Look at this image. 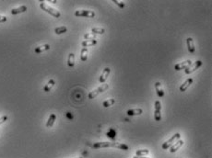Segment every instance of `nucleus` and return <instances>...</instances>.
I'll list each match as a JSON object with an SVG mask.
<instances>
[{"label":"nucleus","mask_w":212,"mask_h":158,"mask_svg":"<svg viewBox=\"0 0 212 158\" xmlns=\"http://www.w3.org/2000/svg\"><path fill=\"white\" fill-rule=\"evenodd\" d=\"M108 147H113L124 150V151H127L129 147L125 144H120V142H96L92 145L93 149H100V148H108Z\"/></svg>","instance_id":"f257e3e1"},{"label":"nucleus","mask_w":212,"mask_h":158,"mask_svg":"<svg viewBox=\"0 0 212 158\" xmlns=\"http://www.w3.org/2000/svg\"><path fill=\"white\" fill-rule=\"evenodd\" d=\"M40 7L41 9L43 10V11H45V12H47V13H49L50 15H52L53 17L54 18H60V16H61V13H60L57 9H54V7H52V6H50L49 5H47L45 2H41V4H40Z\"/></svg>","instance_id":"f03ea898"},{"label":"nucleus","mask_w":212,"mask_h":158,"mask_svg":"<svg viewBox=\"0 0 212 158\" xmlns=\"http://www.w3.org/2000/svg\"><path fill=\"white\" fill-rule=\"evenodd\" d=\"M108 88H109L108 84H102L101 87H99L98 88H96L95 90H93V91L90 92V93L88 95V97H89V99H95V97H96L98 95H99V94H101V93L106 91V90H107Z\"/></svg>","instance_id":"7ed1b4c3"},{"label":"nucleus","mask_w":212,"mask_h":158,"mask_svg":"<svg viewBox=\"0 0 212 158\" xmlns=\"http://www.w3.org/2000/svg\"><path fill=\"white\" fill-rule=\"evenodd\" d=\"M180 138H181V134H180L179 132L175 133V135H172V136L169 140H167L165 142H163V144L162 145V149H164V150L169 149L173 144H175V142L176 141L180 140Z\"/></svg>","instance_id":"20e7f679"},{"label":"nucleus","mask_w":212,"mask_h":158,"mask_svg":"<svg viewBox=\"0 0 212 158\" xmlns=\"http://www.w3.org/2000/svg\"><path fill=\"white\" fill-rule=\"evenodd\" d=\"M154 119L156 122H160V120H162V103L160 100L155 101Z\"/></svg>","instance_id":"39448f33"},{"label":"nucleus","mask_w":212,"mask_h":158,"mask_svg":"<svg viewBox=\"0 0 212 158\" xmlns=\"http://www.w3.org/2000/svg\"><path fill=\"white\" fill-rule=\"evenodd\" d=\"M203 63L201 60H198L196 62H195L194 64H192L189 67H187L186 69H185V73L187 74H190L192 73H194L195 71H196L200 66H202Z\"/></svg>","instance_id":"423d86ee"},{"label":"nucleus","mask_w":212,"mask_h":158,"mask_svg":"<svg viewBox=\"0 0 212 158\" xmlns=\"http://www.w3.org/2000/svg\"><path fill=\"white\" fill-rule=\"evenodd\" d=\"M76 17H84V18H94L95 12L92 10H77L75 12Z\"/></svg>","instance_id":"0eeeda50"},{"label":"nucleus","mask_w":212,"mask_h":158,"mask_svg":"<svg viewBox=\"0 0 212 158\" xmlns=\"http://www.w3.org/2000/svg\"><path fill=\"white\" fill-rule=\"evenodd\" d=\"M192 64V62L190 61V60H186V61H185V62H182V63H179V64H175V69L176 70V71H180V70H185V69H186L187 67H189Z\"/></svg>","instance_id":"6e6552de"},{"label":"nucleus","mask_w":212,"mask_h":158,"mask_svg":"<svg viewBox=\"0 0 212 158\" xmlns=\"http://www.w3.org/2000/svg\"><path fill=\"white\" fill-rule=\"evenodd\" d=\"M110 73H111V69L109 68V67H105V68L103 69V71H102V74H101L100 78H99V81H100L101 84H103V83L106 81V79H107L108 76H109Z\"/></svg>","instance_id":"1a4fd4ad"},{"label":"nucleus","mask_w":212,"mask_h":158,"mask_svg":"<svg viewBox=\"0 0 212 158\" xmlns=\"http://www.w3.org/2000/svg\"><path fill=\"white\" fill-rule=\"evenodd\" d=\"M184 141L183 140H178L176 141L175 144H173L171 147H170V152L171 153H175L176 151H178V150L184 145Z\"/></svg>","instance_id":"9d476101"},{"label":"nucleus","mask_w":212,"mask_h":158,"mask_svg":"<svg viewBox=\"0 0 212 158\" xmlns=\"http://www.w3.org/2000/svg\"><path fill=\"white\" fill-rule=\"evenodd\" d=\"M186 43H187V48H188V51L190 54H194L195 51V43H194V40L191 38V37H189V38L186 39Z\"/></svg>","instance_id":"9b49d317"},{"label":"nucleus","mask_w":212,"mask_h":158,"mask_svg":"<svg viewBox=\"0 0 212 158\" xmlns=\"http://www.w3.org/2000/svg\"><path fill=\"white\" fill-rule=\"evenodd\" d=\"M155 89L157 91V95L160 97H163L165 93H164V90L162 87V84L160 82H156L155 83Z\"/></svg>","instance_id":"f8f14e48"},{"label":"nucleus","mask_w":212,"mask_h":158,"mask_svg":"<svg viewBox=\"0 0 212 158\" xmlns=\"http://www.w3.org/2000/svg\"><path fill=\"white\" fill-rule=\"evenodd\" d=\"M193 83V78H188L186 81H185L184 82V84H182V86L179 87V89H180V91L181 92H185V90L191 86V84Z\"/></svg>","instance_id":"ddd939ff"},{"label":"nucleus","mask_w":212,"mask_h":158,"mask_svg":"<svg viewBox=\"0 0 212 158\" xmlns=\"http://www.w3.org/2000/svg\"><path fill=\"white\" fill-rule=\"evenodd\" d=\"M143 113L142 109H128L126 111V114L128 116H139Z\"/></svg>","instance_id":"4468645a"},{"label":"nucleus","mask_w":212,"mask_h":158,"mask_svg":"<svg viewBox=\"0 0 212 158\" xmlns=\"http://www.w3.org/2000/svg\"><path fill=\"white\" fill-rule=\"evenodd\" d=\"M49 49H50V45L49 44H43V45H41V46L36 47L34 51H35V54H41V52H43L45 51H48Z\"/></svg>","instance_id":"2eb2a0df"},{"label":"nucleus","mask_w":212,"mask_h":158,"mask_svg":"<svg viewBox=\"0 0 212 158\" xmlns=\"http://www.w3.org/2000/svg\"><path fill=\"white\" fill-rule=\"evenodd\" d=\"M27 11V6H21L19 7H17V9H13L11 10V14L12 15H18L20 13H24Z\"/></svg>","instance_id":"dca6fc26"},{"label":"nucleus","mask_w":212,"mask_h":158,"mask_svg":"<svg viewBox=\"0 0 212 158\" xmlns=\"http://www.w3.org/2000/svg\"><path fill=\"white\" fill-rule=\"evenodd\" d=\"M56 85V81L54 79H50L48 82H47V84L44 86L43 87V91L44 92H49L50 90L54 87V86Z\"/></svg>","instance_id":"f3484780"},{"label":"nucleus","mask_w":212,"mask_h":158,"mask_svg":"<svg viewBox=\"0 0 212 158\" xmlns=\"http://www.w3.org/2000/svg\"><path fill=\"white\" fill-rule=\"evenodd\" d=\"M56 119V114L52 113V114L49 116L48 120H47V122H46V128H51V127L54 126Z\"/></svg>","instance_id":"a211bd4d"},{"label":"nucleus","mask_w":212,"mask_h":158,"mask_svg":"<svg viewBox=\"0 0 212 158\" xmlns=\"http://www.w3.org/2000/svg\"><path fill=\"white\" fill-rule=\"evenodd\" d=\"M97 44V41L96 40H92V41H82L81 45L83 46V48H87V47H92L94 46V45Z\"/></svg>","instance_id":"6ab92c4d"},{"label":"nucleus","mask_w":212,"mask_h":158,"mask_svg":"<svg viewBox=\"0 0 212 158\" xmlns=\"http://www.w3.org/2000/svg\"><path fill=\"white\" fill-rule=\"evenodd\" d=\"M67 65L69 67H74L75 65V54L73 52H70L69 54V59H67Z\"/></svg>","instance_id":"aec40b11"},{"label":"nucleus","mask_w":212,"mask_h":158,"mask_svg":"<svg viewBox=\"0 0 212 158\" xmlns=\"http://www.w3.org/2000/svg\"><path fill=\"white\" fill-rule=\"evenodd\" d=\"M88 54H89L88 49H87V48H82L81 52H80V59H81V61H83V62L87 61V59H88Z\"/></svg>","instance_id":"412c9836"},{"label":"nucleus","mask_w":212,"mask_h":158,"mask_svg":"<svg viewBox=\"0 0 212 158\" xmlns=\"http://www.w3.org/2000/svg\"><path fill=\"white\" fill-rule=\"evenodd\" d=\"M67 31V28L65 27V26H61V27H57L55 29V33L57 34V35H60V34H64Z\"/></svg>","instance_id":"4be33fe9"},{"label":"nucleus","mask_w":212,"mask_h":158,"mask_svg":"<svg viewBox=\"0 0 212 158\" xmlns=\"http://www.w3.org/2000/svg\"><path fill=\"white\" fill-rule=\"evenodd\" d=\"M115 99H107V100L103 101L102 106H103L104 108H109V107L112 106V105L115 104Z\"/></svg>","instance_id":"5701e85b"},{"label":"nucleus","mask_w":212,"mask_h":158,"mask_svg":"<svg viewBox=\"0 0 212 158\" xmlns=\"http://www.w3.org/2000/svg\"><path fill=\"white\" fill-rule=\"evenodd\" d=\"M149 154V151L148 149H143V150H138L137 152H136V155L137 156H145V155H148Z\"/></svg>","instance_id":"b1692460"},{"label":"nucleus","mask_w":212,"mask_h":158,"mask_svg":"<svg viewBox=\"0 0 212 158\" xmlns=\"http://www.w3.org/2000/svg\"><path fill=\"white\" fill-rule=\"evenodd\" d=\"M105 32L104 29L102 28H92V34H103Z\"/></svg>","instance_id":"393cba45"},{"label":"nucleus","mask_w":212,"mask_h":158,"mask_svg":"<svg viewBox=\"0 0 212 158\" xmlns=\"http://www.w3.org/2000/svg\"><path fill=\"white\" fill-rule=\"evenodd\" d=\"M84 39L86 41H92V40H96V35L92 33H87L84 35Z\"/></svg>","instance_id":"a878e982"},{"label":"nucleus","mask_w":212,"mask_h":158,"mask_svg":"<svg viewBox=\"0 0 212 158\" xmlns=\"http://www.w3.org/2000/svg\"><path fill=\"white\" fill-rule=\"evenodd\" d=\"M112 2L115 3V5H117L120 9H124V7H125V4L122 1H118V0H112Z\"/></svg>","instance_id":"bb28decb"},{"label":"nucleus","mask_w":212,"mask_h":158,"mask_svg":"<svg viewBox=\"0 0 212 158\" xmlns=\"http://www.w3.org/2000/svg\"><path fill=\"white\" fill-rule=\"evenodd\" d=\"M6 120H7V116H6V115L2 116L1 118H0V125H1L2 123H4Z\"/></svg>","instance_id":"cd10ccee"},{"label":"nucleus","mask_w":212,"mask_h":158,"mask_svg":"<svg viewBox=\"0 0 212 158\" xmlns=\"http://www.w3.org/2000/svg\"><path fill=\"white\" fill-rule=\"evenodd\" d=\"M7 20V18L5 16H0V23H3V22H6Z\"/></svg>","instance_id":"c85d7f7f"},{"label":"nucleus","mask_w":212,"mask_h":158,"mask_svg":"<svg viewBox=\"0 0 212 158\" xmlns=\"http://www.w3.org/2000/svg\"><path fill=\"white\" fill-rule=\"evenodd\" d=\"M133 158H148V157H139V156H137V155H136V156H134Z\"/></svg>","instance_id":"c756f323"},{"label":"nucleus","mask_w":212,"mask_h":158,"mask_svg":"<svg viewBox=\"0 0 212 158\" xmlns=\"http://www.w3.org/2000/svg\"><path fill=\"white\" fill-rule=\"evenodd\" d=\"M77 158H83V157H77Z\"/></svg>","instance_id":"7c9ffc66"}]
</instances>
